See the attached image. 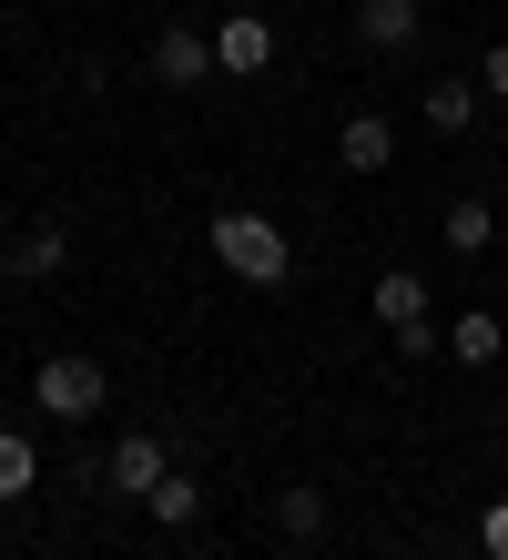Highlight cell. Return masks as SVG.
I'll return each mask as SVG.
<instances>
[{
    "label": "cell",
    "instance_id": "9",
    "mask_svg": "<svg viewBox=\"0 0 508 560\" xmlns=\"http://www.w3.org/2000/svg\"><path fill=\"white\" fill-rule=\"evenodd\" d=\"M335 163H346V174H387L397 163V122L387 113H346L335 122Z\"/></svg>",
    "mask_w": 508,
    "mask_h": 560
},
{
    "label": "cell",
    "instance_id": "8",
    "mask_svg": "<svg viewBox=\"0 0 508 560\" xmlns=\"http://www.w3.org/2000/svg\"><path fill=\"white\" fill-rule=\"evenodd\" d=\"M417 31H427V0H356V42L397 61V51H417Z\"/></svg>",
    "mask_w": 508,
    "mask_h": 560
},
{
    "label": "cell",
    "instance_id": "15",
    "mask_svg": "<svg viewBox=\"0 0 508 560\" xmlns=\"http://www.w3.org/2000/svg\"><path fill=\"white\" fill-rule=\"evenodd\" d=\"M143 510L163 520V530H193V520H203V489H193L184 469H163V479H153V500H143Z\"/></svg>",
    "mask_w": 508,
    "mask_h": 560
},
{
    "label": "cell",
    "instance_id": "2",
    "mask_svg": "<svg viewBox=\"0 0 508 560\" xmlns=\"http://www.w3.org/2000/svg\"><path fill=\"white\" fill-rule=\"evenodd\" d=\"M102 357H82V347H51L42 357V377H31V408L42 418H61V428H82V418H102Z\"/></svg>",
    "mask_w": 508,
    "mask_h": 560
},
{
    "label": "cell",
    "instance_id": "11",
    "mask_svg": "<svg viewBox=\"0 0 508 560\" xmlns=\"http://www.w3.org/2000/svg\"><path fill=\"white\" fill-rule=\"evenodd\" d=\"M498 347H508V326H498V306H468V316L448 326V357H458V368H498Z\"/></svg>",
    "mask_w": 508,
    "mask_h": 560
},
{
    "label": "cell",
    "instance_id": "10",
    "mask_svg": "<svg viewBox=\"0 0 508 560\" xmlns=\"http://www.w3.org/2000/svg\"><path fill=\"white\" fill-rule=\"evenodd\" d=\"M326 520H335V500H326L316 479H285V489H275V530H285V540H326Z\"/></svg>",
    "mask_w": 508,
    "mask_h": 560
},
{
    "label": "cell",
    "instance_id": "13",
    "mask_svg": "<svg viewBox=\"0 0 508 560\" xmlns=\"http://www.w3.org/2000/svg\"><path fill=\"white\" fill-rule=\"evenodd\" d=\"M437 235H448V255H498V214L479 205V194H458V205H448V224H437Z\"/></svg>",
    "mask_w": 508,
    "mask_h": 560
},
{
    "label": "cell",
    "instance_id": "16",
    "mask_svg": "<svg viewBox=\"0 0 508 560\" xmlns=\"http://www.w3.org/2000/svg\"><path fill=\"white\" fill-rule=\"evenodd\" d=\"M479 550H488V560H508V500H488V510H479Z\"/></svg>",
    "mask_w": 508,
    "mask_h": 560
},
{
    "label": "cell",
    "instance_id": "17",
    "mask_svg": "<svg viewBox=\"0 0 508 560\" xmlns=\"http://www.w3.org/2000/svg\"><path fill=\"white\" fill-rule=\"evenodd\" d=\"M479 92H488V103H508V42H498V51L479 61Z\"/></svg>",
    "mask_w": 508,
    "mask_h": 560
},
{
    "label": "cell",
    "instance_id": "19",
    "mask_svg": "<svg viewBox=\"0 0 508 560\" xmlns=\"http://www.w3.org/2000/svg\"><path fill=\"white\" fill-rule=\"evenodd\" d=\"M498 439H508V408H498Z\"/></svg>",
    "mask_w": 508,
    "mask_h": 560
},
{
    "label": "cell",
    "instance_id": "6",
    "mask_svg": "<svg viewBox=\"0 0 508 560\" xmlns=\"http://www.w3.org/2000/svg\"><path fill=\"white\" fill-rule=\"evenodd\" d=\"M61 266H72V235H61V224H21V235L0 245V285H51Z\"/></svg>",
    "mask_w": 508,
    "mask_h": 560
},
{
    "label": "cell",
    "instance_id": "4",
    "mask_svg": "<svg viewBox=\"0 0 508 560\" xmlns=\"http://www.w3.org/2000/svg\"><path fill=\"white\" fill-rule=\"evenodd\" d=\"M377 326L397 337V357H427L437 337H448V326L427 316V276H406V266H387V276H377Z\"/></svg>",
    "mask_w": 508,
    "mask_h": 560
},
{
    "label": "cell",
    "instance_id": "5",
    "mask_svg": "<svg viewBox=\"0 0 508 560\" xmlns=\"http://www.w3.org/2000/svg\"><path fill=\"white\" fill-rule=\"evenodd\" d=\"M264 61H275V21H264V11H224L214 21V72L224 82H255Z\"/></svg>",
    "mask_w": 508,
    "mask_h": 560
},
{
    "label": "cell",
    "instance_id": "7",
    "mask_svg": "<svg viewBox=\"0 0 508 560\" xmlns=\"http://www.w3.org/2000/svg\"><path fill=\"white\" fill-rule=\"evenodd\" d=\"M153 82H174V92L214 82V31H193V21H163V31H153Z\"/></svg>",
    "mask_w": 508,
    "mask_h": 560
},
{
    "label": "cell",
    "instance_id": "1",
    "mask_svg": "<svg viewBox=\"0 0 508 560\" xmlns=\"http://www.w3.org/2000/svg\"><path fill=\"white\" fill-rule=\"evenodd\" d=\"M203 245H214V266H224L234 285H264V295H275V285L295 276L285 224H275V214H255V205H224L214 224H203Z\"/></svg>",
    "mask_w": 508,
    "mask_h": 560
},
{
    "label": "cell",
    "instance_id": "3",
    "mask_svg": "<svg viewBox=\"0 0 508 560\" xmlns=\"http://www.w3.org/2000/svg\"><path fill=\"white\" fill-rule=\"evenodd\" d=\"M163 469H174V448H163V439H153V428H122V439H113V448H102V458H92V469H82V479L102 489V500H132V510H143Z\"/></svg>",
    "mask_w": 508,
    "mask_h": 560
},
{
    "label": "cell",
    "instance_id": "12",
    "mask_svg": "<svg viewBox=\"0 0 508 560\" xmlns=\"http://www.w3.org/2000/svg\"><path fill=\"white\" fill-rule=\"evenodd\" d=\"M417 103H427V133H468V122H479V103H488V92H479V72H468V82H427Z\"/></svg>",
    "mask_w": 508,
    "mask_h": 560
},
{
    "label": "cell",
    "instance_id": "14",
    "mask_svg": "<svg viewBox=\"0 0 508 560\" xmlns=\"http://www.w3.org/2000/svg\"><path fill=\"white\" fill-rule=\"evenodd\" d=\"M31 489H42V448H31L21 428H0V510L31 500Z\"/></svg>",
    "mask_w": 508,
    "mask_h": 560
},
{
    "label": "cell",
    "instance_id": "18",
    "mask_svg": "<svg viewBox=\"0 0 508 560\" xmlns=\"http://www.w3.org/2000/svg\"><path fill=\"white\" fill-rule=\"evenodd\" d=\"M458 560H488V550H458Z\"/></svg>",
    "mask_w": 508,
    "mask_h": 560
}]
</instances>
